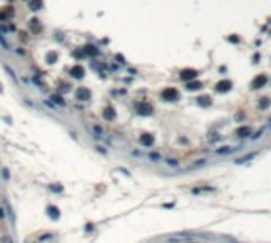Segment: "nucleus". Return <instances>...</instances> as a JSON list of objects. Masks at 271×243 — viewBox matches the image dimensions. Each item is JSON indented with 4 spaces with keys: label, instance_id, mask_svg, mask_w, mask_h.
<instances>
[{
    "label": "nucleus",
    "instance_id": "26",
    "mask_svg": "<svg viewBox=\"0 0 271 243\" xmlns=\"http://www.w3.org/2000/svg\"><path fill=\"white\" fill-rule=\"evenodd\" d=\"M204 164H206V159H200V161L195 162V167H201V165H204Z\"/></svg>",
    "mask_w": 271,
    "mask_h": 243
},
{
    "label": "nucleus",
    "instance_id": "24",
    "mask_svg": "<svg viewBox=\"0 0 271 243\" xmlns=\"http://www.w3.org/2000/svg\"><path fill=\"white\" fill-rule=\"evenodd\" d=\"M2 178H3V180H10V170H8L7 167L2 169Z\"/></svg>",
    "mask_w": 271,
    "mask_h": 243
},
{
    "label": "nucleus",
    "instance_id": "19",
    "mask_svg": "<svg viewBox=\"0 0 271 243\" xmlns=\"http://www.w3.org/2000/svg\"><path fill=\"white\" fill-rule=\"evenodd\" d=\"M49 191L56 192V194H60V192H64V187L60 184H49Z\"/></svg>",
    "mask_w": 271,
    "mask_h": 243
},
{
    "label": "nucleus",
    "instance_id": "22",
    "mask_svg": "<svg viewBox=\"0 0 271 243\" xmlns=\"http://www.w3.org/2000/svg\"><path fill=\"white\" fill-rule=\"evenodd\" d=\"M51 99H52V102H56V103H59V105H64L65 103V100L60 96H57V94H54V96H51Z\"/></svg>",
    "mask_w": 271,
    "mask_h": 243
},
{
    "label": "nucleus",
    "instance_id": "1",
    "mask_svg": "<svg viewBox=\"0 0 271 243\" xmlns=\"http://www.w3.org/2000/svg\"><path fill=\"white\" fill-rule=\"evenodd\" d=\"M235 135L238 137V138H247V137H251L252 135V127L251 126H247V124H243V126H240V127H236L235 129Z\"/></svg>",
    "mask_w": 271,
    "mask_h": 243
},
{
    "label": "nucleus",
    "instance_id": "9",
    "mask_svg": "<svg viewBox=\"0 0 271 243\" xmlns=\"http://www.w3.org/2000/svg\"><path fill=\"white\" fill-rule=\"evenodd\" d=\"M48 216L49 218H52L54 221H57L59 218H60V210L57 208V207H54V205H51V207H48Z\"/></svg>",
    "mask_w": 271,
    "mask_h": 243
},
{
    "label": "nucleus",
    "instance_id": "13",
    "mask_svg": "<svg viewBox=\"0 0 271 243\" xmlns=\"http://www.w3.org/2000/svg\"><path fill=\"white\" fill-rule=\"evenodd\" d=\"M197 103L200 105V107H209V103H211V100H209V97L203 96V97H198V99H197Z\"/></svg>",
    "mask_w": 271,
    "mask_h": 243
},
{
    "label": "nucleus",
    "instance_id": "16",
    "mask_svg": "<svg viewBox=\"0 0 271 243\" xmlns=\"http://www.w3.org/2000/svg\"><path fill=\"white\" fill-rule=\"evenodd\" d=\"M103 116H105V119H106V121H113L116 114H114V111H113L111 108H106V110L103 111Z\"/></svg>",
    "mask_w": 271,
    "mask_h": 243
},
{
    "label": "nucleus",
    "instance_id": "21",
    "mask_svg": "<svg viewBox=\"0 0 271 243\" xmlns=\"http://www.w3.org/2000/svg\"><path fill=\"white\" fill-rule=\"evenodd\" d=\"M263 132H265V129H260V130H257L255 134H252V135H251V140H254V141H255V140H258L260 137L263 135Z\"/></svg>",
    "mask_w": 271,
    "mask_h": 243
},
{
    "label": "nucleus",
    "instance_id": "5",
    "mask_svg": "<svg viewBox=\"0 0 271 243\" xmlns=\"http://www.w3.org/2000/svg\"><path fill=\"white\" fill-rule=\"evenodd\" d=\"M197 76H198V71L193 70V68H184L181 71V78L184 81H190L193 78H197Z\"/></svg>",
    "mask_w": 271,
    "mask_h": 243
},
{
    "label": "nucleus",
    "instance_id": "14",
    "mask_svg": "<svg viewBox=\"0 0 271 243\" xmlns=\"http://www.w3.org/2000/svg\"><path fill=\"white\" fill-rule=\"evenodd\" d=\"M231 151H233V148H231V146H220V148H217L214 153H216V154H230Z\"/></svg>",
    "mask_w": 271,
    "mask_h": 243
},
{
    "label": "nucleus",
    "instance_id": "31",
    "mask_svg": "<svg viewBox=\"0 0 271 243\" xmlns=\"http://www.w3.org/2000/svg\"><path fill=\"white\" fill-rule=\"evenodd\" d=\"M187 243H197V241H187Z\"/></svg>",
    "mask_w": 271,
    "mask_h": 243
},
{
    "label": "nucleus",
    "instance_id": "11",
    "mask_svg": "<svg viewBox=\"0 0 271 243\" xmlns=\"http://www.w3.org/2000/svg\"><path fill=\"white\" fill-rule=\"evenodd\" d=\"M147 157L151 159L152 162H159V161H162V154H160L159 151H151L147 154Z\"/></svg>",
    "mask_w": 271,
    "mask_h": 243
},
{
    "label": "nucleus",
    "instance_id": "27",
    "mask_svg": "<svg viewBox=\"0 0 271 243\" xmlns=\"http://www.w3.org/2000/svg\"><path fill=\"white\" fill-rule=\"evenodd\" d=\"M5 216H7V211H5V208L0 207V219H3Z\"/></svg>",
    "mask_w": 271,
    "mask_h": 243
},
{
    "label": "nucleus",
    "instance_id": "29",
    "mask_svg": "<svg viewBox=\"0 0 271 243\" xmlns=\"http://www.w3.org/2000/svg\"><path fill=\"white\" fill-rule=\"evenodd\" d=\"M230 41H235V43H238V41H240V38H238V37H230Z\"/></svg>",
    "mask_w": 271,
    "mask_h": 243
},
{
    "label": "nucleus",
    "instance_id": "8",
    "mask_svg": "<svg viewBox=\"0 0 271 243\" xmlns=\"http://www.w3.org/2000/svg\"><path fill=\"white\" fill-rule=\"evenodd\" d=\"M216 89L219 92H228L231 89V81L230 80H224V81H219L217 86H216Z\"/></svg>",
    "mask_w": 271,
    "mask_h": 243
},
{
    "label": "nucleus",
    "instance_id": "25",
    "mask_svg": "<svg viewBox=\"0 0 271 243\" xmlns=\"http://www.w3.org/2000/svg\"><path fill=\"white\" fill-rule=\"evenodd\" d=\"M0 45H2V46H3L5 49H10V45H8V41L5 40V38H3V35H2V34H0Z\"/></svg>",
    "mask_w": 271,
    "mask_h": 243
},
{
    "label": "nucleus",
    "instance_id": "28",
    "mask_svg": "<svg viewBox=\"0 0 271 243\" xmlns=\"http://www.w3.org/2000/svg\"><path fill=\"white\" fill-rule=\"evenodd\" d=\"M95 150H97L98 153H103V154H106V150H105V148H102V146H97Z\"/></svg>",
    "mask_w": 271,
    "mask_h": 243
},
{
    "label": "nucleus",
    "instance_id": "18",
    "mask_svg": "<svg viewBox=\"0 0 271 243\" xmlns=\"http://www.w3.org/2000/svg\"><path fill=\"white\" fill-rule=\"evenodd\" d=\"M165 164H167L168 167H178V165H179L178 159H173V157H167V159H165Z\"/></svg>",
    "mask_w": 271,
    "mask_h": 243
},
{
    "label": "nucleus",
    "instance_id": "2",
    "mask_svg": "<svg viewBox=\"0 0 271 243\" xmlns=\"http://www.w3.org/2000/svg\"><path fill=\"white\" fill-rule=\"evenodd\" d=\"M162 99L163 100H168V102L178 100L179 92H178V89H174V87H167V89H163V92H162Z\"/></svg>",
    "mask_w": 271,
    "mask_h": 243
},
{
    "label": "nucleus",
    "instance_id": "33",
    "mask_svg": "<svg viewBox=\"0 0 271 243\" xmlns=\"http://www.w3.org/2000/svg\"><path fill=\"white\" fill-rule=\"evenodd\" d=\"M0 92H2V86H0Z\"/></svg>",
    "mask_w": 271,
    "mask_h": 243
},
{
    "label": "nucleus",
    "instance_id": "12",
    "mask_svg": "<svg viewBox=\"0 0 271 243\" xmlns=\"http://www.w3.org/2000/svg\"><path fill=\"white\" fill-rule=\"evenodd\" d=\"M91 130L95 134V137H102L103 134H105V130H103V127H100L98 124H92L91 126Z\"/></svg>",
    "mask_w": 271,
    "mask_h": 243
},
{
    "label": "nucleus",
    "instance_id": "35",
    "mask_svg": "<svg viewBox=\"0 0 271 243\" xmlns=\"http://www.w3.org/2000/svg\"><path fill=\"white\" fill-rule=\"evenodd\" d=\"M170 243H171V241H170Z\"/></svg>",
    "mask_w": 271,
    "mask_h": 243
},
{
    "label": "nucleus",
    "instance_id": "6",
    "mask_svg": "<svg viewBox=\"0 0 271 243\" xmlns=\"http://www.w3.org/2000/svg\"><path fill=\"white\" fill-rule=\"evenodd\" d=\"M140 143L144 148H151L152 145H154V137L151 135V134H143L141 137H140Z\"/></svg>",
    "mask_w": 271,
    "mask_h": 243
},
{
    "label": "nucleus",
    "instance_id": "7",
    "mask_svg": "<svg viewBox=\"0 0 271 243\" xmlns=\"http://www.w3.org/2000/svg\"><path fill=\"white\" fill-rule=\"evenodd\" d=\"M76 99L78 100H89L91 99V92L89 89H86V87H79V89H76Z\"/></svg>",
    "mask_w": 271,
    "mask_h": 243
},
{
    "label": "nucleus",
    "instance_id": "32",
    "mask_svg": "<svg viewBox=\"0 0 271 243\" xmlns=\"http://www.w3.org/2000/svg\"><path fill=\"white\" fill-rule=\"evenodd\" d=\"M230 243H238V241H230Z\"/></svg>",
    "mask_w": 271,
    "mask_h": 243
},
{
    "label": "nucleus",
    "instance_id": "30",
    "mask_svg": "<svg viewBox=\"0 0 271 243\" xmlns=\"http://www.w3.org/2000/svg\"><path fill=\"white\" fill-rule=\"evenodd\" d=\"M3 243H13V241H11V238H10V237H5V238H3Z\"/></svg>",
    "mask_w": 271,
    "mask_h": 243
},
{
    "label": "nucleus",
    "instance_id": "34",
    "mask_svg": "<svg viewBox=\"0 0 271 243\" xmlns=\"http://www.w3.org/2000/svg\"><path fill=\"white\" fill-rule=\"evenodd\" d=\"M270 126H271V119H270Z\"/></svg>",
    "mask_w": 271,
    "mask_h": 243
},
{
    "label": "nucleus",
    "instance_id": "15",
    "mask_svg": "<svg viewBox=\"0 0 271 243\" xmlns=\"http://www.w3.org/2000/svg\"><path fill=\"white\" fill-rule=\"evenodd\" d=\"M5 211H7V214L10 216V219H11V221H14V218H16V216H14V211L11 210V207H10L8 200H5Z\"/></svg>",
    "mask_w": 271,
    "mask_h": 243
},
{
    "label": "nucleus",
    "instance_id": "20",
    "mask_svg": "<svg viewBox=\"0 0 271 243\" xmlns=\"http://www.w3.org/2000/svg\"><path fill=\"white\" fill-rule=\"evenodd\" d=\"M255 154H257V153H252V154H249V156H244L243 159H238L236 164H243V162H246V161H251V159L255 157Z\"/></svg>",
    "mask_w": 271,
    "mask_h": 243
},
{
    "label": "nucleus",
    "instance_id": "3",
    "mask_svg": "<svg viewBox=\"0 0 271 243\" xmlns=\"http://www.w3.org/2000/svg\"><path fill=\"white\" fill-rule=\"evenodd\" d=\"M268 81V76L267 75H257L255 78L252 80V89H258V87H263L265 84H267Z\"/></svg>",
    "mask_w": 271,
    "mask_h": 243
},
{
    "label": "nucleus",
    "instance_id": "17",
    "mask_svg": "<svg viewBox=\"0 0 271 243\" xmlns=\"http://www.w3.org/2000/svg\"><path fill=\"white\" fill-rule=\"evenodd\" d=\"M270 103H271V100H270V99H267V97H265V99H260V102H258V107L262 108V110H267V108L270 107Z\"/></svg>",
    "mask_w": 271,
    "mask_h": 243
},
{
    "label": "nucleus",
    "instance_id": "4",
    "mask_svg": "<svg viewBox=\"0 0 271 243\" xmlns=\"http://www.w3.org/2000/svg\"><path fill=\"white\" fill-rule=\"evenodd\" d=\"M136 111L143 116H149L152 113V107L146 102H140V103H136Z\"/></svg>",
    "mask_w": 271,
    "mask_h": 243
},
{
    "label": "nucleus",
    "instance_id": "10",
    "mask_svg": "<svg viewBox=\"0 0 271 243\" xmlns=\"http://www.w3.org/2000/svg\"><path fill=\"white\" fill-rule=\"evenodd\" d=\"M201 86H203V84H201L200 81H189L186 87H187V91H197V89H200Z\"/></svg>",
    "mask_w": 271,
    "mask_h": 243
},
{
    "label": "nucleus",
    "instance_id": "23",
    "mask_svg": "<svg viewBox=\"0 0 271 243\" xmlns=\"http://www.w3.org/2000/svg\"><path fill=\"white\" fill-rule=\"evenodd\" d=\"M51 238H52V234H43V235L38 237L40 241H46V240H51Z\"/></svg>",
    "mask_w": 271,
    "mask_h": 243
}]
</instances>
